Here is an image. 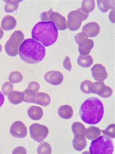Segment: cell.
Returning a JSON list of instances; mask_svg holds the SVG:
<instances>
[{
  "label": "cell",
  "mask_w": 115,
  "mask_h": 154,
  "mask_svg": "<svg viewBox=\"0 0 115 154\" xmlns=\"http://www.w3.org/2000/svg\"><path fill=\"white\" fill-rule=\"evenodd\" d=\"M20 57L22 60L28 64L41 62L46 55L45 46L33 38L24 40L19 48Z\"/></svg>",
  "instance_id": "1"
},
{
  "label": "cell",
  "mask_w": 115,
  "mask_h": 154,
  "mask_svg": "<svg viewBox=\"0 0 115 154\" xmlns=\"http://www.w3.org/2000/svg\"><path fill=\"white\" fill-rule=\"evenodd\" d=\"M104 105L99 98H89L80 107V117L85 123L94 125L101 121L104 116Z\"/></svg>",
  "instance_id": "2"
},
{
  "label": "cell",
  "mask_w": 115,
  "mask_h": 154,
  "mask_svg": "<svg viewBox=\"0 0 115 154\" xmlns=\"http://www.w3.org/2000/svg\"><path fill=\"white\" fill-rule=\"evenodd\" d=\"M31 35L33 39L40 42L46 47H49L57 41L58 29L53 22H39L33 27Z\"/></svg>",
  "instance_id": "3"
},
{
  "label": "cell",
  "mask_w": 115,
  "mask_h": 154,
  "mask_svg": "<svg viewBox=\"0 0 115 154\" xmlns=\"http://www.w3.org/2000/svg\"><path fill=\"white\" fill-rule=\"evenodd\" d=\"M114 151L113 142L107 137L101 136L92 140L89 147L91 154H112Z\"/></svg>",
  "instance_id": "4"
},
{
  "label": "cell",
  "mask_w": 115,
  "mask_h": 154,
  "mask_svg": "<svg viewBox=\"0 0 115 154\" xmlns=\"http://www.w3.org/2000/svg\"><path fill=\"white\" fill-rule=\"evenodd\" d=\"M24 35L21 31L14 32L5 44V52L10 57L17 56L19 53V48L24 41Z\"/></svg>",
  "instance_id": "5"
},
{
  "label": "cell",
  "mask_w": 115,
  "mask_h": 154,
  "mask_svg": "<svg viewBox=\"0 0 115 154\" xmlns=\"http://www.w3.org/2000/svg\"><path fill=\"white\" fill-rule=\"evenodd\" d=\"M40 18L41 22H51L54 23L56 27L59 30L64 31L68 28L65 17L59 13L53 12L52 9L48 11L42 13Z\"/></svg>",
  "instance_id": "6"
},
{
  "label": "cell",
  "mask_w": 115,
  "mask_h": 154,
  "mask_svg": "<svg viewBox=\"0 0 115 154\" xmlns=\"http://www.w3.org/2000/svg\"><path fill=\"white\" fill-rule=\"evenodd\" d=\"M89 14L83 11L81 8L70 12L68 15L67 21L68 28L71 31H75L80 28L82 22L87 19Z\"/></svg>",
  "instance_id": "7"
},
{
  "label": "cell",
  "mask_w": 115,
  "mask_h": 154,
  "mask_svg": "<svg viewBox=\"0 0 115 154\" xmlns=\"http://www.w3.org/2000/svg\"><path fill=\"white\" fill-rule=\"evenodd\" d=\"M31 137L35 141L41 143L44 140L49 134L47 126L39 124H33L29 128Z\"/></svg>",
  "instance_id": "8"
},
{
  "label": "cell",
  "mask_w": 115,
  "mask_h": 154,
  "mask_svg": "<svg viewBox=\"0 0 115 154\" xmlns=\"http://www.w3.org/2000/svg\"><path fill=\"white\" fill-rule=\"evenodd\" d=\"M10 133L14 137L23 139L27 136V128L22 122L16 121L10 127Z\"/></svg>",
  "instance_id": "9"
},
{
  "label": "cell",
  "mask_w": 115,
  "mask_h": 154,
  "mask_svg": "<svg viewBox=\"0 0 115 154\" xmlns=\"http://www.w3.org/2000/svg\"><path fill=\"white\" fill-rule=\"evenodd\" d=\"M44 79L45 81L51 85L58 86L63 81V75L59 71H49L45 74Z\"/></svg>",
  "instance_id": "10"
},
{
  "label": "cell",
  "mask_w": 115,
  "mask_h": 154,
  "mask_svg": "<svg viewBox=\"0 0 115 154\" xmlns=\"http://www.w3.org/2000/svg\"><path fill=\"white\" fill-rule=\"evenodd\" d=\"M93 79L97 81H104L108 77L106 69L100 64H95L91 69Z\"/></svg>",
  "instance_id": "11"
},
{
  "label": "cell",
  "mask_w": 115,
  "mask_h": 154,
  "mask_svg": "<svg viewBox=\"0 0 115 154\" xmlns=\"http://www.w3.org/2000/svg\"><path fill=\"white\" fill-rule=\"evenodd\" d=\"M100 27L96 22H91L85 24L83 27L82 32L88 38H94L99 35Z\"/></svg>",
  "instance_id": "12"
},
{
  "label": "cell",
  "mask_w": 115,
  "mask_h": 154,
  "mask_svg": "<svg viewBox=\"0 0 115 154\" xmlns=\"http://www.w3.org/2000/svg\"><path fill=\"white\" fill-rule=\"evenodd\" d=\"M94 46V43L92 39L86 38L78 44V50L81 56H87L91 52Z\"/></svg>",
  "instance_id": "13"
},
{
  "label": "cell",
  "mask_w": 115,
  "mask_h": 154,
  "mask_svg": "<svg viewBox=\"0 0 115 154\" xmlns=\"http://www.w3.org/2000/svg\"><path fill=\"white\" fill-rule=\"evenodd\" d=\"M72 145L74 149L77 151H82L87 145L86 137L83 134L75 135L72 140Z\"/></svg>",
  "instance_id": "14"
},
{
  "label": "cell",
  "mask_w": 115,
  "mask_h": 154,
  "mask_svg": "<svg viewBox=\"0 0 115 154\" xmlns=\"http://www.w3.org/2000/svg\"><path fill=\"white\" fill-rule=\"evenodd\" d=\"M24 92L17 91H11L8 95V99L13 105H19L22 103L24 101Z\"/></svg>",
  "instance_id": "15"
},
{
  "label": "cell",
  "mask_w": 115,
  "mask_h": 154,
  "mask_svg": "<svg viewBox=\"0 0 115 154\" xmlns=\"http://www.w3.org/2000/svg\"><path fill=\"white\" fill-rule=\"evenodd\" d=\"M16 25V20L11 16H6L2 21L1 27L5 31L12 30L15 28Z\"/></svg>",
  "instance_id": "16"
},
{
  "label": "cell",
  "mask_w": 115,
  "mask_h": 154,
  "mask_svg": "<svg viewBox=\"0 0 115 154\" xmlns=\"http://www.w3.org/2000/svg\"><path fill=\"white\" fill-rule=\"evenodd\" d=\"M28 116L34 121L41 120L43 116V111L41 107L36 106H32L27 110Z\"/></svg>",
  "instance_id": "17"
},
{
  "label": "cell",
  "mask_w": 115,
  "mask_h": 154,
  "mask_svg": "<svg viewBox=\"0 0 115 154\" xmlns=\"http://www.w3.org/2000/svg\"><path fill=\"white\" fill-rule=\"evenodd\" d=\"M58 114L61 118L66 120L70 119L73 116V109L70 105H63L58 109Z\"/></svg>",
  "instance_id": "18"
},
{
  "label": "cell",
  "mask_w": 115,
  "mask_h": 154,
  "mask_svg": "<svg viewBox=\"0 0 115 154\" xmlns=\"http://www.w3.org/2000/svg\"><path fill=\"white\" fill-rule=\"evenodd\" d=\"M51 102V97L48 94L42 92L37 93L35 104H38L41 106H47L50 105Z\"/></svg>",
  "instance_id": "19"
},
{
  "label": "cell",
  "mask_w": 115,
  "mask_h": 154,
  "mask_svg": "<svg viewBox=\"0 0 115 154\" xmlns=\"http://www.w3.org/2000/svg\"><path fill=\"white\" fill-rule=\"evenodd\" d=\"M101 135V131L99 128L91 126L86 129L84 135L89 140H93L100 137Z\"/></svg>",
  "instance_id": "20"
},
{
  "label": "cell",
  "mask_w": 115,
  "mask_h": 154,
  "mask_svg": "<svg viewBox=\"0 0 115 154\" xmlns=\"http://www.w3.org/2000/svg\"><path fill=\"white\" fill-rule=\"evenodd\" d=\"M97 2L99 9L102 12H107L109 9L115 8V1L98 0Z\"/></svg>",
  "instance_id": "21"
},
{
  "label": "cell",
  "mask_w": 115,
  "mask_h": 154,
  "mask_svg": "<svg viewBox=\"0 0 115 154\" xmlns=\"http://www.w3.org/2000/svg\"><path fill=\"white\" fill-rule=\"evenodd\" d=\"M77 63L79 66L83 68H89L93 63V59L90 55L79 56L77 58Z\"/></svg>",
  "instance_id": "22"
},
{
  "label": "cell",
  "mask_w": 115,
  "mask_h": 154,
  "mask_svg": "<svg viewBox=\"0 0 115 154\" xmlns=\"http://www.w3.org/2000/svg\"><path fill=\"white\" fill-rule=\"evenodd\" d=\"M95 1L93 0H84L82 2V8L81 9L84 12L87 14L93 11L95 9Z\"/></svg>",
  "instance_id": "23"
},
{
  "label": "cell",
  "mask_w": 115,
  "mask_h": 154,
  "mask_svg": "<svg viewBox=\"0 0 115 154\" xmlns=\"http://www.w3.org/2000/svg\"><path fill=\"white\" fill-rule=\"evenodd\" d=\"M106 85L103 81H97L92 84V92L96 94L100 95L104 92Z\"/></svg>",
  "instance_id": "24"
},
{
  "label": "cell",
  "mask_w": 115,
  "mask_h": 154,
  "mask_svg": "<svg viewBox=\"0 0 115 154\" xmlns=\"http://www.w3.org/2000/svg\"><path fill=\"white\" fill-rule=\"evenodd\" d=\"M5 6V11L7 13H13L16 11L19 8V1H8Z\"/></svg>",
  "instance_id": "25"
},
{
  "label": "cell",
  "mask_w": 115,
  "mask_h": 154,
  "mask_svg": "<svg viewBox=\"0 0 115 154\" xmlns=\"http://www.w3.org/2000/svg\"><path fill=\"white\" fill-rule=\"evenodd\" d=\"M71 129L74 135L77 134L85 135L86 130L85 125L80 122H74L73 123L71 126Z\"/></svg>",
  "instance_id": "26"
},
{
  "label": "cell",
  "mask_w": 115,
  "mask_h": 154,
  "mask_svg": "<svg viewBox=\"0 0 115 154\" xmlns=\"http://www.w3.org/2000/svg\"><path fill=\"white\" fill-rule=\"evenodd\" d=\"M24 102L27 103H34L36 99L37 93L29 89H26L24 91Z\"/></svg>",
  "instance_id": "27"
},
{
  "label": "cell",
  "mask_w": 115,
  "mask_h": 154,
  "mask_svg": "<svg viewBox=\"0 0 115 154\" xmlns=\"http://www.w3.org/2000/svg\"><path fill=\"white\" fill-rule=\"evenodd\" d=\"M23 77L22 73L18 71H14L10 73L8 79L11 83L13 84L19 83L23 80Z\"/></svg>",
  "instance_id": "28"
},
{
  "label": "cell",
  "mask_w": 115,
  "mask_h": 154,
  "mask_svg": "<svg viewBox=\"0 0 115 154\" xmlns=\"http://www.w3.org/2000/svg\"><path fill=\"white\" fill-rule=\"evenodd\" d=\"M38 153L39 154H51L52 148L51 145L47 142H43L39 144L38 149Z\"/></svg>",
  "instance_id": "29"
},
{
  "label": "cell",
  "mask_w": 115,
  "mask_h": 154,
  "mask_svg": "<svg viewBox=\"0 0 115 154\" xmlns=\"http://www.w3.org/2000/svg\"><path fill=\"white\" fill-rule=\"evenodd\" d=\"M92 82L86 80L82 82L80 86V89L82 92L85 94H90L92 92Z\"/></svg>",
  "instance_id": "30"
},
{
  "label": "cell",
  "mask_w": 115,
  "mask_h": 154,
  "mask_svg": "<svg viewBox=\"0 0 115 154\" xmlns=\"http://www.w3.org/2000/svg\"><path fill=\"white\" fill-rule=\"evenodd\" d=\"M115 124H111L105 128V130H101V131L104 135L113 139L115 138Z\"/></svg>",
  "instance_id": "31"
},
{
  "label": "cell",
  "mask_w": 115,
  "mask_h": 154,
  "mask_svg": "<svg viewBox=\"0 0 115 154\" xmlns=\"http://www.w3.org/2000/svg\"><path fill=\"white\" fill-rule=\"evenodd\" d=\"M14 86L13 84L10 82H7L3 84L2 88V93L5 95L8 96L9 92L13 91Z\"/></svg>",
  "instance_id": "32"
},
{
  "label": "cell",
  "mask_w": 115,
  "mask_h": 154,
  "mask_svg": "<svg viewBox=\"0 0 115 154\" xmlns=\"http://www.w3.org/2000/svg\"><path fill=\"white\" fill-rule=\"evenodd\" d=\"M113 90H112V88L108 86H106L104 92L99 96L104 98H107L111 96Z\"/></svg>",
  "instance_id": "33"
},
{
  "label": "cell",
  "mask_w": 115,
  "mask_h": 154,
  "mask_svg": "<svg viewBox=\"0 0 115 154\" xmlns=\"http://www.w3.org/2000/svg\"><path fill=\"white\" fill-rule=\"evenodd\" d=\"M39 88H40V85L39 83L35 81H32L29 84L27 89L32 90L37 93L38 92Z\"/></svg>",
  "instance_id": "34"
},
{
  "label": "cell",
  "mask_w": 115,
  "mask_h": 154,
  "mask_svg": "<svg viewBox=\"0 0 115 154\" xmlns=\"http://www.w3.org/2000/svg\"><path fill=\"white\" fill-rule=\"evenodd\" d=\"M63 65L64 67L68 71H71V69H72V65L71 64V60L68 56H66V58L64 60L63 62Z\"/></svg>",
  "instance_id": "35"
},
{
  "label": "cell",
  "mask_w": 115,
  "mask_h": 154,
  "mask_svg": "<svg viewBox=\"0 0 115 154\" xmlns=\"http://www.w3.org/2000/svg\"><path fill=\"white\" fill-rule=\"evenodd\" d=\"M86 38H89L86 36V35L85 34V33H83V32H81V33L77 34L75 36L74 38L76 43L78 45L82 41H83V39Z\"/></svg>",
  "instance_id": "36"
},
{
  "label": "cell",
  "mask_w": 115,
  "mask_h": 154,
  "mask_svg": "<svg viewBox=\"0 0 115 154\" xmlns=\"http://www.w3.org/2000/svg\"><path fill=\"white\" fill-rule=\"evenodd\" d=\"M13 154H24L27 153L26 150L22 146L17 147L13 150Z\"/></svg>",
  "instance_id": "37"
},
{
  "label": "cell",
  "mask_w": 115,
  "mask_h": 154,
  "mask_svg": "<svg viewBox=\"0 0 115 154\" xmlns=\"http://www.w3.org/2000/svg\"><path fill=\"white\" fill-rule=\"evenodd\" d=\"M109 18L112 23H115V8L111 10V11L110 12Z\"/></svg>",
  "instance_id": "38"
},
{
  "label": "cell",
  "mask_w": 115,
  "mask_h": 154,
  "mask_svg": "<svg viewBox=\"0 0 115 154\" xmlns=\"http://www.w3.org/2000/svg\"><path fill=\"white\" fill-rule=\"evenodd\" d=\"M5 101V97L1 92H0V107L3 106Z\"/></svg>",
  "instance_id": "39"
},
{
  "label": "cell",
  "mask_w": 115,
  "mask_h": 154,
  "mask_svg": "<svg viewBox=\"0 0 115 154\" xmlns=\"http://www.w3.org/2000/svg\"><path fill=\"white\" fill-rule=\"evenodd\" d=\"M3 35H4V31L2 28L0 27V39L3 38Z\"/></svg>",
  "instance_id": "40"
},
{
  "label": "cell",
  "mask_w": 115,
  "mask_h": 154,
  "mask_svg": "<svg viewBox=\"0 0 115 154\" xmlns=\"http://www.w3.org/2000/svg\"><path fill=\"white\" fill-rule=\"evenodd\" d=\"M2 51V46L0 44V53H1Z\"/></svg>",
  "instance_id": "41"
}]
</instances>
